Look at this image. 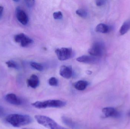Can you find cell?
<instances>
[{"label":"cell","mask_w":130,"mask_h":129,"mask_svg":"<svg viewBox=\"0 0 130 129\" xmlns=\"http://www.w3.org/2000/svg\"><path fill=\"white\" fill-rule=\"evenodd\" d=\"M76 13L77 15L82 18H86L88 15V12L84 9H79L76 10Z\"/></svg>","instance_id":"cell-18"},{"label":"cell","mask_w":130,"mask_h":129,"mask_svg":"<svg viewBox=\"0 0 130 129\" xmlns=\"http://www.w3.org/2000/svg\"><path fill=\"white\" fill-rule=\"evenodd\" d=\"M16 15L17 19L19 22L23 25H26L29 21L28 16L24 11L18 7L16 9Z\"/></svg>","instance_id":"cell-7"},{"label":"cell","mask_w":130,"mask_h":129,"mask_svg":"<svg viewBox=\"0 0 130 129\" xmlns=\"http://www.w3.org/2000/svg\"><path fill=\"white\" fill-rule=\"evenodd\" d=\"M3 112H4V111H3V108L0 106V117L2 116V114H3Z\"/></svg>","instance_id":"cell-25"},{"label":"cell","mask_w":130,"mask_h":129,"mask_svg":"<svg viewBox=\"0 0 130 129\" xmlns=\"http://www.w3.org/2000/svg\"><path fill=\"white\" fill-rule=\"evenodd\" d=\"M129 22L130 24V21H129Z\"/></svg>","instance_id":"cell-30"},{"label":"cell","mask_w":130,"mask_h":129,"mask_svg":"<svg viewBox=\"0 0 130 129\" xmlns=\"http://www.w3.org/2000/svg\"><path fill=\"white\" fill-rule=\"evenodd\" d=\"M110 30V26L103 23H99L95 27V31L98 32L106 33L109 32Z\"/></svg>","instance_id":"cell-13"},{"label":"cell","mask_w":130,"mask_h":129,"mask_svg":"<svg viewBox=\"0 0 130 129\" xmlns=\"http://www.w3.org/2000/svg\"><path fill=\"white\" fill-rule=\"evenodd\" d=\"M88 73V74H90L92 73V72L91 71H89V70H88L87 71V73Z\"/></svg>","instance_id":"cell-26"},{"label":"cell","mask_w":130,"mask_h":129,"mask_svg":"<svg viewBox=\"0 0 130 129\" xmlns=\"http://www.w3.org/2000/svg\"><path fill=\"white\" fill-rule=\"evenodd\" d=\"M48 83L51 86H56L58 85V81L55 77H52L49 80Z\"/></svg>","instance_id":"cell-20"},{"label":"cell","mask_w":130,"mask_h":129,"mask_svg":"<svg viewBox=\"0 0 130 129\" xmlns=\"http://www.w3.org/2000/svg\"><path fill=\"white\" fill-rule=\"evenodd\" d=\"M106 1L104 0H97L95 1L96 5L99 7L103 6L106 4Z\"/></svg>","instance_id":"cell-23"},{"label":"cell","mask_w":130,"mask_h":129,"mask_svg":"<svg viewBox=\"0 0 130 129\" xmlns=\"http://www.w3.org/2000/svg\"><path fill=\"white\" fill-rule=\"evenodd\" d=\"M5 100L8 103L14 105H20L22 104V101L16 94L13 93L7 94L5 96Z\"/></svg>","instance_id":"cell-9"},{"label":"cell","mask_w":130,"mask_h":129,"mask_svg":"<svg viewBox=\"0 0 130 129\" xmlns=\"http://www.w3.org/2000/svg\"><path fill=\"white\" fill-rule=\"evenodd\" d=\"M58 59L61 61L68 60L72 57L73 51L71 48L62 47L55 50Z\"/></svg>","instance_id":"cell-5"},{"label":"cell","mask_w":130,"mask_h":129,"mask_svg":"<svg viewBox=\"0 0 130 129\" xmlns=\"http://www.w3.org/2000/svg\"><path fill=\"white\" fill-rule=\"evenodd\" d=\"M62 120L65 125L69 126L70 128L73 129L77 128V125L76 123L69 118L63 116L62 117Z\"/></svg>","instance_id":"cell-15"},{"label":"cell","mask_w":130,"mask_h":129,"mask_svg":"<svg viewBox=\"0 0 130 129\" xmlns=\"http://www.w3.org/2000/svg\"><path fill=\"white\" fill-rule=\"evenodd\" d=\"M5 120L13 127H20L30 124L32 119L29 115L13 114L8 115Z\"/></svg>","instance_id":"cell-1"},{"label":"cell","mask_w":130,"mask_h":129,"mask_svg":"<svg viewBox=\"0 0 130 129\" xmlns=\"http://www.w3.org/2000/svg\"><path fill=\"white\" fill-rule=\"evenodd\" d=\"M14 41L20 43L21 47H25L32 43L33 40L23 33L18 34L14 36Z\"/></svg>","instance_id":"cell-6"},{"label":"cell","mask_w":130,"mask_h":129,"mask_svg":"<svg viewBox=\"0 0 130 129\" xmlns=\"http://www.w3.org/2000/svg\"><path fill=\"white\" fill-rule=\"evenodd\" d=\"M102 112L107 117L118 118L121 116L119 112L113 107L105 108L102 109Z\"/></svg>","instance_id":"cell-8"},{"label":"cell","mask_w":130,"mask_h":129,"mask_svg":"<svg viewBox=\"0 0 130 129\" xmlns=\"http://www.w3.org/2000/svg\"><path fill=\"white\" fill-rule=\"evenodd\" d=\"M30 66L34 69H35L38 71H42L43 69V67L42 65H41L40 64L36 63V62H31L30 63Z\"/></svg>","instance_id":"cell-19"},{"label":"cell","mask_w":130,"mask_h":129,"mask_svg":"<svg viewBox=\"0 0 130 129\" xmlns=\"http://www.w3.org/2000/svg\"><path fill=\"white\" fill-rule=\"evenodd\" d=\"M3 10H4V7L3 6L0 5V19H1L3 14Z\"/></svg>","instance_id":"cell-24"},{"label":"cell","mask_w":130,"mask_h":129,"mask_svg":"<svg viewBox=\"0 0 130 129\" xmlns=\"http://www.w3.org/2000/svg\"><path fill=\"white\" fill-rule=\"evenodd\" d=\"M130 29V24L129 21H126L121 27L120 30V33L121 35H123L126 33Z\"/></svg>","instance_id":"cell-16"},{"label":"cell","mask_w":130,"mask_h":129,"mask_svg":"<svg viewBox=\"0 0 130 129\" xmlns=\"http://www.w3.org/2000/svg\"><path fill=\"white\" fill-rule=\"evenodd\" d=\"M14 1V2H20V1Z\"/></svg>","instance_id":"cell-27"},{"label":"cell","mask_w":130,"mask_h":129,"mask_svg":"<svg viewBox=\"0 0 130 129\" xmlns=\"http://www.w3.org/2000/svg\"><path fill=\"white\" fill-rule=\"evenodd\" d=\"M6 64L9 68L19 69V66L18 64L13 60H9L6 62Z\"/></svg>","instance_id":"cell-17"},{"label":"cell","mask_w":130,"mask_h":129,"mask_svg":"<svg viewBox=\"0 0 130 129\" xmlns=\"http://www.w3.org/2000/svg\"><path fill=\"white\" fill-rule=\"evenodd\" d=\"M23 129H28V128H23Z\"/></svg>","instance_id":"cell-29"},{"label":"cell","mask_w":130,"mask_h":129,"mask_svg":"<svg viewBox=\"0 0 130 129\" xmlns=\"http://www.w3.org/2000/svg\"><path fill=\"white\" fill-rule=\"evenodd\" d=\"M39 80L36 75H32L30 78L27 80V85L29 87L35 89L38 87L39 85Z\"/></svg>","instance_id":"cell-12"},{"label":"cell","mask_w":130,"mask_h":129,"mask_svg":"<svg viewBox=\"0 0 130 129\" xmlns=\"http://www.w3.org/2000/svg\"><path fill=\"white\" fill-rule=\"evenodd\" d=\"M35 118L39 124L48 129H68L60 125L55 120L46 116L36 115Z\"/></svg>","instance_id":"cell-3"},{"label":"cell","mask_w":130,"mask_h":129,"mask_svg":"<svg viewBox=\"0 0 130 129\" xmlns=\"http://www.w3.org/2000/svg\"><path fill=\"white\" fill-rule=\"evenodd\" d=\"M59 73L61 76L66 79H69L72 77L73 75L72 69L69 66H62L59 70Z\"/></svg>","instance_id":"cell-10"},{"label":"cell","mask_w":130,"mask_h":129,"mask_svg":"<svg viewBox=\"0 0 130 129\" xmlns=\"http://www.w3.org/2000/svg\"><path fill=\"white\" fill-rule=\"evenodd\" d=\"M128 116H130V111H129V113H128Z\"/></svg>","instance_id":"cell-28"},{"label":"cell","mask_w":130,"mask_h":129,"mask_svg":"<svg viewBox=\"0 0 130 129\" xmlns=\"http://www.w3.org/2000/svg\"><path fill=\"white\" fill-rule=\"evenodd\" d=\"M66 103L63 101L49 100L43 101H37L32 104L34 107L38 109H45L48 108H61L64 107Z\"/></svg>","instance_id":"cell-2"},{"label":"cell","mask_w":130,"mask_h":129,"mask_svg":"<svg viewBox=\"0 0 130 129\" xmlns=\"http://www.w3.org/2000/svg\"><path fill=\"white\" fill-rule=\"evenodd\" d=\"M88 84V83L86 81L79 80L74 83V87L79 91H83L86 88Z\"/></svg>","instance_id":"cell-14"},{"label":"cell","mask_w":130,"mask_h":129,"mask_svg":"<svg viewBox=\"0 0 130 129\" xmlns=\"http://www.w3.org/2000/svg\"><path fill=\"white\" fill-rule=\"evenodd\" d=\"M25 3L27 7L29 8H31L33 7L35 4V1L31 0V1H25Z\"/></svg>","instance_id":"cell-22"},{"label":"cell","mask_w":130,"mask_h":129,"mask_svg":"<svg viewBox=\"0 0 130 129\" xmlns=\"http://www.w3.org/2000/svg\"><path fill=\"white\" fill-rule=\"evenodd\" d=\"M98 60V57L91 55H83L79 57L76 59V61L78 62L85 63H94L97 62Z\"/></svg>","instance_id":"cell-11"},{"label":"cell","mask_w":130,"mask_h":129,"mask_svg":"<svg viewBox=\"0 0 130 129\" xmlns=\"http://www.w3.org/2000/svg\"><path fill=\"white\" fill-rule=\"evenodd\" d=\"M104 45L103 43L96 42L94 43L89 49L88 53L91 56L100 57L104 54Z\"/></svg>","instance_id":"cell-4"},{"label":"cell","mask_w":130,"mask_h":129,"mask_svg":"<svg viewBox=\"0 0 130 129\" xmlns=\"http://www.w3.org/2000/svg\"><path fill=\"white\" fill-rule=\"evenodd\" d=\"M53 16L55 19H61L63 17V14L61 11H59L53 13Z\"/></svg>","instance_id":"cell-21"}]
</instances>
